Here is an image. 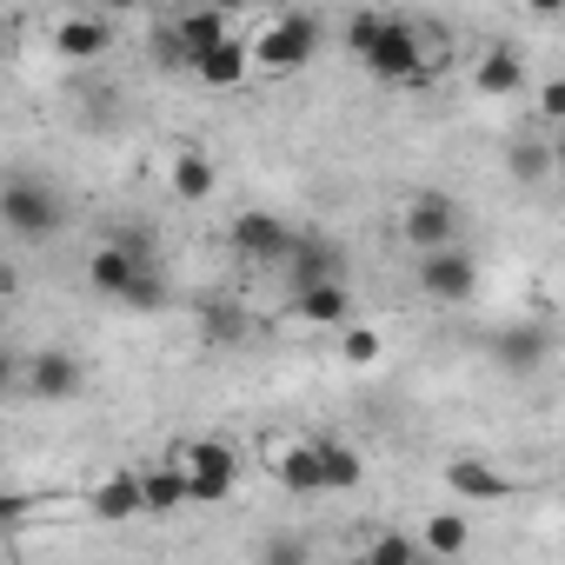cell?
I'll return each instance as SVG.
<instances>
[{
  "label": "cell",
  "instance_id": "cell-6",
  "mask_svg": "<svg viewBox=\"0 0 565 565\" xmlns=\"http://www.w3.org/2000/svg\"><path fill=\"white\" fill-rule=\"evenodd\" d=\"M419 294L433 307H466L479 300V259L466 246H446V253H426L419 259Z\"/></svg>",
  "mask_w": 565,
  "mask_h": 565
},
{
  "label": "cell",
  "instance_id": "cell-22",
  "mask_svg": "<svg viewBox=\"0 0 565 565\" xmlns=\"http://www.w3.org/2000/svg\"><path fill=\"white\" fill-rule=\"evenodd\" d=\"M419 545H426L433 558H459V552L472 545V519H466V512H426Z\"/></svg>",
  "mask_w": 565,
  "mask_h": 565
},
{
  "label": "cell",
  "instance_id": "cell-16",
  "mask_svg": "<svg viewBox=\"0 0 565 565\" xmlns=\"http://www.w3.org/2000/svg\"><path fill=\"white\" fill-rule=\"evenodd\" d=\"M472 94H486V100L525 94V61H519L512 47H486V54L472 61Z\"/></svg>",
  "mask_w": 565,
  "mask_h": 565
},
{
  "label": "cell",
  "instance_id": "cell-26",
  "mask_svg": "<svg viewBox=\"0 0 565 565\" xmlns=\"http://www.w3.org/2000/svg\"><path fill=\"white\" fill-rule=\"evenodd\" d=\"M380 353H386L380 327H360V320H353V327L340 333V360H347V366H380Z\"/></svg>",
  "mask_w": 565,
  "mask_h": 565
},
{
  "label": "cell",
  "instance_id": "cell-31",
  "mask_svg": "<svg viewBox=\"0 0 565 565\" xmlns=\"http://www.w3.org/2000/svg\"><path fill=\"white\" fill-rule=\"evenodd\" d=\"M532 107H539V120H552V127H565V74H558V81H545V87L532 94Z\"/></svg>",
  "mask_w": 565,
  "mask_h": 565
},
{
  "label": "cell",
  "instance_id": "cell-9",
  "mask_svg": "<svg viewBox=\"0 0 565 565\" xmlns=\"http://www.w3.org/2000/svg\"><path fill=\"white\" fill-rule=\"evenodd\" d=\"M21 380H28L34 399H74V393L87 386V366H81L74 353H61V347H41V353L21 366Z\"/></svg>",
  "mask_w": 565,
  "mask_h": 565
},
{
  "label": "cell",
  "instance_id": "cell-18",
  "mask_svg": "<svg viewBox=\"0 0 565 565\" xmlns=\"http://www.w3.org/2000/svg\"><path fill=\"white\" fill-rule=\"evenodd\" d=\"M246 74H253V41H226V47H213V54L193 67V81H206L213 94H233V87H246Z\"/></svg>",
  "mask_w": 565,
  "mask_h": 565
},
{
  "label": "cell",
  "instance_id": "cell-20",
  "mask_svg": "<svg viewBox=\"0 0 565 565\" xmlns=\"http://www.w3.org/2000/svg\"><path fill=\"white\" fill-rule=\"evenodd\" d=\"M140 486H147V512H153V519H167V512L193 505V486H186L180 459H167V466H147V472H140Z\"/></svg>",
  "mask_w": 565,
  "mask_h": 565
},
{
  "label": "cell",
  "instance_id": "cell-3",
  "mask_svg": "<svg viewBox=\"0 0 565 565\" xmlns=\"http://www.w3.org/2000/svg\"><path fill=\"white\" fill-rule=\"evenodd\" d=\"M0 220H8L14 239H54L61 233V193L41 186V180H8L0 186Z\"/></svg>",
  "mask_w": 565,
  "mask_h": 565
},
{
  "label": "cell",
  "instance_id": "cell-30",
  "mask_svg": "<svg viewBox=\"0 0 565 565\" xmlns=\"http://www.w3.org/2000/svg\"><path fill=\"white\" fill-rule=\"evenodd\" d=\"M340 34H347V47L366 61V54L380 47V34H386V14H347V28H340Z\"/></svg>",
  "mask_w": 565,
  "mask_h": 565
},
{
  "label": "cell",
  "instance_id": "cell-32",
  "mask_svg": "<svg viewBox=\"0 0 565 565\" xmlns=\"http://www.w3.org/2000/svg\"><path fill=\"white\" fill-rule=\"evenodd\" d=\"M239 333H246L239 307H206V340H239Z\"/></svg>",
  "mask_w": 565,
  "mask_h": 565
},
{
  "label": "cell",
  "instance_id": "cell-2",
  "mask_svg": "<svg viewBox=\"0 0 565 565\" xmlns=\"http://www.w3.org/2000/svg\"><path fill=\"white\" fill-rule=\"evenodd\" d=\"M366 74L373 81H386V87H433V54H426V34L413 28V21H386V34H380V47L366 54Z\"/></svg>",
  "mask_w": 565,
  "mask_h": 565
},
{
  "label": "cell",
  "instance_id": "cell-25",
  "mask_svg": "<svg viewBox=\"0 0 565 565\" xmlns=\"http://www.w3.org/2000/svg\"><path fill=\"white\" fill-rule=\"evenodd\" d=\"M552 167H558V153H552V147H539V140H519V147H505V173H512V180H532V186H539Z\"/></svg>",
  "mask_w": 565,
  "mask_h": 565
},
{
  "label": "cell",
  "instance_id": "cell-33",
  "mask_svg": "<svg viewBox=\"0 0 565 565\" xmlns=\"http://www.w3.org/2000/svg\"><path fill=\"white\" fill-rule=\"evenodd\" d=\"M552 153H558V167H565V127H558V140H552Z\"/></svg>",
  "mask_w": 565,
  "mask_h": 565
},
{
  "label": "cell",
  "instance_id": "cell-5",
  "mask_svg": "<svg viewBox=\"0 0 565 565\" xmlns=\"http://www.w3.org/2000/svg\"><path fill=\"white\" fill-rule=\"evenodd\" d=\"M399 233H406V246L426 259V253H446L452 239H459V206H452V193H413L406 200V213H399Z\"/></svg>",
  "mask_w": 565,
  "mask_h": 565
},
{
  "label": "cell",
  "instance_id": "cell-10",
  "mask_svg": "<svg viewBox=\"0 0 565 565\" xmlns=\"http://www.w3.org/2000/svg\"><path fill=\"white\" fill-rule=\"evenodd\" d=\"M266 466H273V479L287 486V492H327V479H320V439H279L266 452Z\"/></svg>",
  "mask_w": 565,
  "mask_h": 565
},
{
  "label": "cell",
  "instance_id": "cell-12",
  "mask_svg": "<svg viewBox=\"0 0 565 565\" xmlns=\"http://www.w3.org/2000/svg\"><path fill=\"white\" fill-rule=\"evenodd\" d=\"M167 186H173V200L200 206V200L220 193V160H213L206 147H180V153L167 160Z\"/></svg>",
  "mask_w": 565,
  "mask_h": 565
},
{
  "label": "cell",
  "instance_id": "cell-29",
  "mask_svg": "<svg viewBox=\"0 0 565 565\" xmlns=\"http://www.w3.org/2000/svg\"><path fill=\"white\" fill-rule=\"evenodd\" d=\"M259 565H313V552H307L300 532H273V539L259 545Z\"/></svg>",
  "mask_w": 565,
  "mask_h": 565
},
{
  "label": "cell",
  "instance_id": "cell-17",
  "mask_svg": "<svg viewBox=\"0 0 565 565\" xmlns=\"http://www.w3.org/2000/svg\"><path fill=\"white\" fill-rule=\"evenodd\" d=\"M287 273H294V287H300V294H313V287H333V279H340V246H333V239H313V233H300V246H294Z\"/></svg>",
  "mask_w": 565,
  "mask_h": 565
},
{
  "label": "cell",
  "instance_id": "cell-27",
  "mask_svg": "<svg viewBox=\"0 0 565 565\" xmlns=\"http://www.w3.org/2000/svg\"><path fill=\"white\" fill-rule=\"evenodd\" d=\"M147 47H153V61H160L167 74H193V54H186V41H180V28H173V21H160Z\"/></svg>",
  "mask_w": 565,
  "mask_h": 565
},
{
  "label": "cell",
  "instance_id": "cell-13",
  "mask_svg": "<svg viewBox=\"0 0 565 565\" xmlns=\"http://www.w3.org/2000/svg\"><path fill=\"white\" fill-rule=\"evenodd\" d=\"M545 353H552V340H545V327H505V333H492V366L499 373H512V380H525V373H539L545 366Z\"/></svg>",
  "mask_w": 565,
  "mask_h": 565
},
{
  "label": "cell",
  "instance_id": "cell-19",
  "mask_svg": "<svg viewBox=\"0 0 565 565\" xmlns=\"http://www.w3.org/2000/svg\"><path fill=\"white\" fill-rule=\"evenodd\" d=\"M173 28H180V41H186L193 67H200L213 47H226V41H233V28H226V14H220V8H193V14H173Z\"/></svg>",
  "mask_w": 565,
  "mask_h": 565
},
{
  "label": "cell",
  "instance_id": "cell-14",
  "mask_svg": "<svg viewBox=\"0 0 565 565\" xmlns=\"http://www.w3.org/2000/svg\"><path fill=\"white\" fill-rule=\"evenodd\" d=\"M439 479H446V492H452V499H479V505H499V499H512V492H519V479H505V472H499V466H486V459H452Z\"/></svg>",
  "mask_w": 565,
  "mask_h": 565
},
{
  "label": "cell",
  "instance_id": "cell-21",
  "mask_svg": "<svg viewBox=\"0 0 565 565\" xmlns=\"http://www.w3.org/2000/svg\"><path fill=\"white\" fill-rule=\"evenodd\" d=\"M294 313L300 320H313V327H353V294L340 287V279H333V287H313V294H294Z\"/></svg>",
  "mask_w": 565,
  "mask_h": 565
},
{
  "label": "cell",
  "instance_id": "cell-1",
  "mask_svg": "<svg viewBox=\"0 0 565 565\" xmlns=\"http://www.w3.org/2000/svg\"><path fill=\"white\" fill-rule=\"evenodd\" d=\"M320 14H273L259 34H253V74H300L313 54H320Z\"/></svg>",
  "mask_w": 565,
  "mask_h": 565
},
{
  "label": "cell",
  "instance_id": "cell-23",
  "mask_svg": "<svg viewBox=\"0 0 565 565\" xmlns=\"http://www.w3.org/2000/svg\"><path fill=\"white\" fill-rule=\"evenodd\" d=\"M320 479H327V492H353V486L366 479L360 446H347V439H320Z\"/></svg>",
  "mask_w": 565,
  "mask_h": 565
},
{
  "label": "cell",
  "instance_id": "cell-7",
  "mask_svg": "<svg viewBox=\"0 0 565 565\" xmlns=\"http://www.w3.org/2000/svg\"><path fill=\"white\" fill-rule=\"evenodd\" d=\"M226 239H233V253H239V259H253V266H287V259H294V246H300V233H294L287 220H279V213H259V206H253V213H239Z\"/></svg>",
  "mask_w": 565,
  "mask_h": 565
},
{
  "label": "cell",
  "instance_id": "cell-8",
  "mask_svg": "<svg viewBox=\"0 0 565 565\" xmlns=\"http://www.w3.org/2000/svg\"><path fill=\"white\" fill-rule=\"evenodd\" d=\"M153 266V253H147V239H107V246H94V259H87V287L94 294H107V300H127V287Z\"/></svg>",
  "mask_w": 565,
  "mask_h": 565
},
{
  "label": "cell",
  "instance_id": "cell-28",
  "mask_svg": "<svg viewBox=\"0 0 565 565\" xmlns=\"http://www.w3.org/2000/svg\"><path fill=\"white\" fill-rule=\"evenodd\" d=\"M120 307H127V313H160V307H167V273H160V266H147L134 287H127V300H120Z\"/></svg>",
  "mask_w": 565,
  "mask_h": 565
},
{
  "label": "cell",
  "instance_id": "cell-11",
  "mask_svg": "<svg viewBox=\"0 0 565 565\" xmlns=\"http://www.w3.org/2000/svg\"><path fill=\"white\" fill-rule=\"evenodd\" d=\"M47 47H54L61 61H94V54L114 47V28H107L100 14H61V21L47 28Z\"/></svg>",
  "mask_w": 565,
  "mask_h": 565
},
{
  "label": "cell",
  "instance_id": "cell-24",
  "mask_svg": "<svg viewBox=\"0 0 565 565\" xmlns=\"http://www.w3.org/2000/svg\"><path fill=\"white\" fill-rule=\"evenodd\" d=\"M360 565H426V545L406 539V532H373V545H366Z\"/></svg>",
  "mask_w": 565,
  "mask_h": 565
},
{
  "label": "cell",
  "instance_id": "cell-15",
  "mask_svg": "<svg viewBox=\"0 0 565 565\" xmlns=\"http://www.w3.org/2000/svg\"><path fill=\"white\" fill-rule=\"evenodd\" d=\"M87 512H94V519H107V525L140 519V512H147V486H140V472H107V479L87 492Z\"/></svg>",
  "mask_w": 565,
  "mask_h": 565
},
{
  "label": "cell",
  "instance_id": "cell-4",
  "mask_svg": "<svg viewBox=\"0 0 565 565\" xmlns=\"http://www.w3.org/2000/svg\"><path fill=\"white\" fill-rule=\"evenodd\" d=\"M173 459H180V472H186V486H193L200 505L233 499V486H239V452H233L226 439H193V446H180Z\"/></svg>",
  "mask_w": 565,
  "mask_h": 565
}]
</instances>
